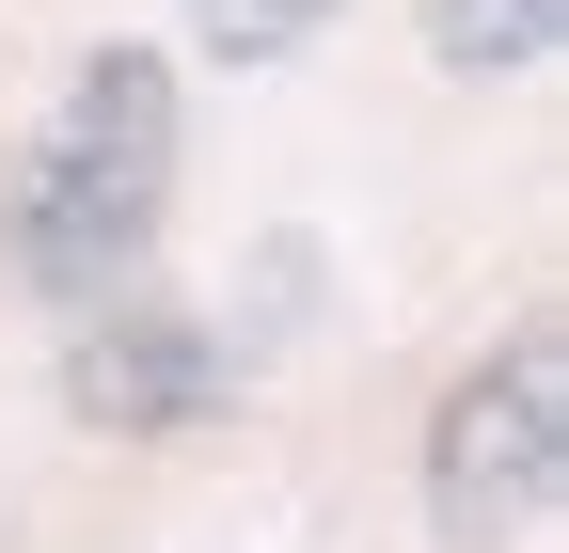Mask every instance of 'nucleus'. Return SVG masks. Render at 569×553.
I'll return each mask as SVG.
<instances>
[{
	"mask_svg": "<svg viewBox=\"0 0 569 553\" xmlns=\"http://www.w3.org/2000/svg\"><path fill=\"white\" fill-rule=\"evenodd\" d=\"M569 48V0H427V63L443 80H538Z\"/></svg>",
	"mask_w": 569,
	"mask_h": 553,
	"instance_id": "nucleus-4",
	"label": "nucleus"
},
{
	"mask_svg": "<svg viewBox=\"0 0 569 553\" xmlns=\"http://www.w3.org/2000/svg\"><path fill=\"white\" fill-rule=\"evenodd\" d=\"M159 205H174V63L159 48H96L63 111L32 127L17 159V205H0V253H17V285L96 316L142 285V253H159Z\"/></svg>",
	"mask_w": 569,
	"mask_h": 553,
	"instance_id": "nucleus-1",
	"label": "nucleus"
},
{
	"mask_svg": "<svg viewBox=\"0 0 569 553\" xmlns=\"http://www.w3.org/2000/svg\"><path fill=\"white\" fill-rule=\"evenodd\" d=\"M569 491V332H507L443 411H427V537L522 553Z\"/></svg>",
	"mask_w": 569,
	"mask_h": 553,
	"instance_id": "nucleus-2",
	"label": "nucleus"
},
{
	"mask_svg": "<svg viewBox=\"0 0 569 553\" xmlns=\"http://www.w3.org/2000/svg\"><path fill=\"white\" fill-rule=\"evenodd\" d=\"M174 17H190V48H206V63H284V48L332 17V0H174Z\"/></svg>",
	"mask_w": 569,
	"mask_h": 553,
	"instance_id": "nucleus-5",
	"label": "nucleus"
},
{
	"mask_svg": "<svg viewBox=\"0 0 569 553\" xmlns=\"http://www.w3.org/2000/svg\"><path fill=\"white\" fill-rule=\"evenodd\" d=\"M238 395L222 332L206 316H159V301H96L80 332H63V411L111 443H159V428H206V411Z\"/></svg>",
	"mask_w": 569,
	"mask_h": 553,
	"instance_id": "nucleus-3",
	"label": "nucleus"
}]
</instances>
